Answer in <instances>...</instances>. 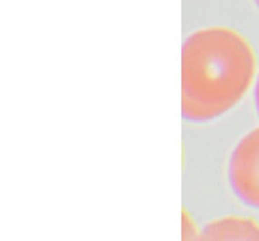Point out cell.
Returning <instances> with one entry per match:
<instances>
[{"label": "cell", "mask_w": 259, "mask_h": 241, "mask_svg": "<svg viewBox=\"0 0 259 241\" xmlns=\"http://www.w3.org/2000/svg\"><path fill=\"white\" fill-rule=\"evenodd\" d=\"M199 234L201 230H198L196 223L192 221L190 214L187 211H183L182 214V241H199Z\"/></svg>", "instance_id": "277c9868"}, {"label": "cell", "mask_w": 259, "mask_h": 241, "mask_svg": "<svg viewBox=\"0 0 259 241\" xmlns=\"http://www.w3.org/2000/svg\"><path fill=\"white\" fill-rule=\"evenodd\" d=\"M255 4H257V6H259V0H255Z\"/></svg>", "instance_id": "8992f818"}, {"label": "cell", "mask_w": 259, "mask_h": 241, "mask_svg": "<svg viewBox=\"0 0 259 241\" xmlns=\"http://www.w3.org/2000/svg\"><path fill=\"white\" fill-rule=\"evenodd\" d=\"M255 53L238 31L223 26L190 34L182 51V114L189 122L223 116L250 89Z\"/></svg>", "instance_id": "6da1fadb"}, {"label": "cell", "mask_w": 259, "mask_h": 241, "mask_svg": "<svg viewBox=\"0 0 259 241\" xmlns=\"http://www.w3.org/2000/svg\"><path fill=\"white\" fill-rule=\"evenodd\" d=\"M255 105H257V112H259V80H257V86H255Z\"/></svg>", "instance_id": "5b68a950"}, {"label": "cell", "mask_w": 259, "mask_h": 241, "mask_svg": "<svg viewBox=\"0 0 259 241\" xmlns=\"http://www.w3.org/2000/svg\"><path fill=\"white\" fill-rule=\"evenodd\" d=\"M199 241H259V221L246 216H221L205 225Z\"/></svg>", "instance_id": "3957f363"}, {"label": "cell", "mask_w": 259, "mask_h": 241, "mask_svg": "<svg viewBox=\"0 0 259 241\" xmlns=\"http://www.w3.org/2000/svg\"><path fill=\"white\" fill-rule=\"evenodd\" d=\"M229 181L245 205L259 209V127L236 143L229 159Z\"/></svg>", "instance_id": "7a4b0ae2"}]
</instances>
